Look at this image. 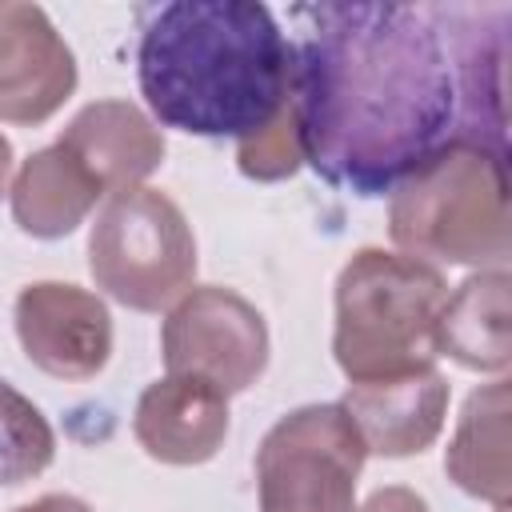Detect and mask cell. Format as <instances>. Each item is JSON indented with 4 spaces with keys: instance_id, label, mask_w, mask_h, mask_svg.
<instances>
[{
    "instance_id": "6da1fadb",
    "label": "cell",
    "mask_w": 512,
    "mask_h": 512,
    "mask_svg": "<svg viewBox=\"0 0 512 512\" xmlns=\"http://www.w3.org/2000/svg\"><path fill=\"white\" fill-rule=\"evenodd\" d=\"M292 112L304 164L352 196L392 192L456 132V80L436 8H292Z\"/></svg>"
},
{
    "instance_id": "7a4b0ae2",
    "label": "cell",
    "mask_w": 512,
    "mask_h": 512,
    "mask_svg": "<svg viewBox=\"0 0 512 512\" xmlns=\"http://www.w3.org/2000/svg\"><path fill=\"white\" fill-rule=\"evenodd\" d=\"M140 96L160 128L244 140L292 92V40L256 0H172L144 12Z\"/></svg>"
},
{
    "instance_id": "3957f363",
    "label": "cell",
    "mask_w": 512,
    "mask_h": 512,
    "mask_svg": "<svg viewBox=\"0 0 512 512\" xmlns=\"http://www.w3.org/2000/svg\"><path fill=\"white\" fill-rule=\"evenodd\" d=\"M508 152L452 136L388 192V236L396 252L424 264L508 268Z\"/></svg>"
},
{
    "instance_id": "277c9868",
    "label": "cell",
    "mask_w": 512,
    "mask_h": 512,
    "mask_svg": "<svg viewBox=\"0 0 512 512\" xmlns=\"http://www.w3.org/2000/svg\"><path fill=\"white\" fill-rule=\"evenodd\" d=\"M448 280L436 264L388 248H356L332 292V356L348 384L392 380L436 364V316Z\"/></svg>"
},
{
    "instance_id": "5b68a950",
    "label": "cell",
    "mask_w": 512,
    "mask_h": 512,
    "mask_svg": "<svg viewBox=\"0 0 512 512\" xmlns=\"http://www.w3.org/2000/svg\"><path fill=\"white\" fill-rule=\"evenodd\" d=\"M88 272L116 304L168 312L196 284V236L188 216L168 192L148 184L108 196L88 232Z\"/></svg>"
},
{
    "instance_id": "8992f818",
    "label": "cell",
    "mask_w": 512,
    "mask_h": 512,
    "mask_svg": "<svg viewBox=\"0 0 512 512\" xmlns=\"http://www.w3.org/2000/svg\"><path fill=\"white\" fill-rule=\"evenodd\" d=\"M368 448L336 404L284 412L256 448L260 512H356Z\"/></svg>"
},
{
    "instance_id": "52a82bcc",
    "label": "cell",
    "mask_w": 512,
    "mask_h": 512,
    "mask_svg": "<svg viewBox=\"0 0 512 512\" xmlns=\"http://www.w3.org/2000/svg\"><path fill=\"white\" fill-rule=\"evenodd\" d=\"M268 324L252 300L224 284H192L164 316L168 376H192L224 396L252 388L268 368Z\"/></svg>"
},
{
    "instance_id": "ba28073f",
    "label": "cell",
    "mask_w": 512,
    "mask_h": 512,
    "mask_svg": "<svg viewBox=\"0 0 512 512\" xmlns=\"http://www.w3.org/2000/svg\"><path fill=\"white\" fill-rule=\"evenodd\" d=\"M12 324L24 356L52 380H92L112 356L108 304L68 280L24 284L12 308Z\"/></svg>"
},
{
    "instance_id": "9c48e42d",
    "label": "cell",
    "mask_w": 512,
    "mask_h": 512,
    "mask_svg": "<svg viewBox=\"0 0 512 512\" xmlns=\"http://www.w3.org/2000/svg\"><path fill=\"white\" fill-rule=\"evenodd\" d=\"M76 56L40 4L0 0V120L36 128L76 92Z\"/></svg>"
},
{
    "instance_id": "30bf717a",
    "label": "cell",
    "mask_w": 512,
    "mask_h": 512,
    "mask_svg": "<svg viewBox=\"0 0 512 512\" xmlns=\"http://www.w3.org/2000/svg\"><path fill=\"white\" fill-rule=\"evenodd\" d=\"M56 144L100 184L104 200L140 188L168 156L160 124L132 100H92L84 104Z\"/></svg>"
},
{
    "instance_id": "8fae6325",
    "label": "cell",
    "mask_w": 512,
    "mask_h": 512,
    "mask_svg": "<svg viewBox=\"0 0 512 512\" xmlns=\"http://www.w3.org/2000/svg\"><path fill=\"white\" fill-rule=\"evenodd\" d=\"M340 408L356 424V432H360L368 452L388 456V460L420 456L444 432L448 380L432 364V368H420V372H408V376H392V380L348 384Z\"/></svg>"
},
{
    "instance_id": "7c38bea8",
    "label": "cell",
    "mask_w": 512,
    "mask_h": 512,
    "mask_svg": "<svg viewBox=\"0 0 512 512\" xmlns=\"http://www.w3.org/2000/svg\"><path fill=\"white\" fill-rule=\"evenodd\" d=\"M132 436L144 456L196 468L208 464L228 436V396L192 376H160L152 380L132 412Z\"/></svg>"
},
{
    "instance_id": "4fadbf2b",
    "label": "cell",
    "mask_w": 512,
    "mask_h": 512,
    "mask_svg": "<svg viewBox=\"0 0 512 512\" xmlns=\"http://www.w3.org/2000/svg\"><path fill=\"white\" fill-rule=\"evenodd\" d=\"M436 356L468 372L504 376L512 364V280L508 268L472 272L460 280L436 316Z\"/></svg>"
},
{
    "instance_id": "5bb4252c",
    "label": "cell",
    "mask_w": 512,
    "mask_h": 512,
    "mask_svg": "<svg viewBox=\"0 0 512 512\" xmlns=\"http://www.w3.org/2000/svg\"><path fill=\"white\" fill-rule=\"evenodd\" d=\"M508 420H512V388H508V376H496L464 400L456 432L444 452L448 480L460 492L492 504V512L508 508V492H512V428H508Z\"/></svg>"
},
{
    "instance_id": "9a60e30c",
    "label": "cell",
    "mask_w": 512,
    "mask_h": 512,
    "mask_svg": "<svg viewBox=\"0 0 512 512\" xmlns=\"http://www.w3.org/2000/svg\"><path fill=\"white\" fill-rule=\"evenodd\" d=\"M100 200V184L60 144L32 152L8 184L12 220L32 240H60L76 232L96 212Z\"/></svg>"
},
{
    "instance_id": "2e32d148",
    "label": "cell",
    "mask_w": 512,
    "mask_h": 512,
    "mask_svg": "<svg viewBox=\"0 0 512 512\" xmlns=\"http://www.w3.org/2000/svg\"><path fill=\"white\" fill-rule=\"evenodd\" d=\"M56 460V432L48 416L8 380H0V488H16L48 472Z\"/></svg>"
},
{
    "instance_id": "e0dca14e",
    "label": "cell",
    "mask_w": 512,
    "mask_h": 512,
    "mask_svg": "<svg viewBox=\"0 0 512 512\" xmlns=\"http://www.w3.org/2000/svg\"><path fill=\"white\" fill-rule=\"evenodd\" d=\"M300 164H304L300 128H296V112H292V96H288V104L276 112L272 124H264L260 132L236 140V168L248 180L272 184V180H288Z\"/></svg>"
},
{
    "instance_id": "ac0fdd59",
    "label": "cell",
    "mask_w": 512,
    "mask_h": 512,
    "mask_svg": "<svg viewBox=\"0 0 512 512\" xmlns=\"http://www.w3.org/2000/svg\"><path fill=\"white\" fill-rule=\"evenodd\" d=\"M356 512H428V500L404 484H388V488H376Z\"/></svg>"
},
{
    "instance_id": "d6986e66",
    "label": "cell",
    "mask_w": 512,
    "mask_h": 512,
    "mask_svg": "<svg viewBox=\"0 0 512 512\" xmlns=\"http://www.w3.org/2000/svg\"><path fill=\"white\" fill-rule=\"evenodd\" d=\"M12 512H92L80 496H68V492H48V496H36V500H28V504H20V508H12Z\"/></svg>"
},
{
    "instance_id": "ffe728a7",
    "label": "cell",
    "mask_w": 512,
    "mask_h": 512,
    "mask_svg": "<svg viewBox=\"0 0 512 512\" xmlns=\"http://www.w3.org/2000/svg\"><path fill=\"white\" fill-rule=\"evenodd\" d=\"M8 184H12V140L0 132V200L8 196Z\"/></svg>"
},
{
    "instance_id": "44dd1931",
    "label": "cell",
    "mask_w": 512,
    "mask_h": 512,
    "mask_svg": "<svg viewBox=\"0 0 512 512\" xmlns=\"http://www.w3.org/2000/svg\"><path fill=\"white\" fill-rule=\"evenodd\" d=\"M496 512H508V508H496Z\"/></svg>"
}]
</instances>
